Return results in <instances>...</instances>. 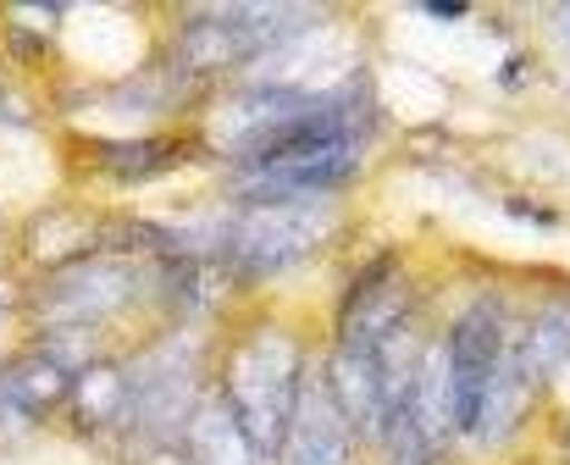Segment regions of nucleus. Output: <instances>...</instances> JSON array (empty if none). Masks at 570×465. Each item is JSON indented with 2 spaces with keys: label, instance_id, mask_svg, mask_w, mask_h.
Returning a JSON list of instances; mask_svg holds the SVG:
<instances>
[{
  "label": "nucleus",
  "instance_id": "f257e3e1",
  "mask_svg": "<svg viewBox=\"0 0 570 465\" xmlns=\"http://www.w3.org/2000/svg\"><path fill=\"white\" fill-rule=\"evenodd\" d=\"M311 372H316V360L305 349V333L294 321L272 316V310L244 316L216 344V355H210V388L227 399V410L249 433L261 465H277V455H283Z\"/></svg>",
  "mask_w": 570,
  "mask_h": 465
},
{
  "label": "nucleus",
  "instance_id": "f03ea898",
  "mask_svg": "<svg viewBox=\"0 0 570 465\" xmlns=\"http://www.w3.org/2000/svg\"><path fill=\"white\" fill-rule=\"evenodd\" d=\"M17 310H28L33 333H45V327H89V333L111 338L117 321H128L134 310H156V260L122 255V249H100V255H89L78 266L28 277Z\"/></svg>",
  "mask_w": 570,
  "mask_h": 465
},
{
  "label": "nucleus",
  "instance_id": "7ed1b4c3",
  "mask_svg": "<svg viewBox=\"0 0 570 465\" xmlns=\"http://www.w3.org/2000/svg\"><path fill=\"white\" fill-rule=\"evenodd\" d=\"M338 206L333 200H305V206H244L227 211L222 233V277L233 288H261L272 277H288L299 266H311L316 255L333 249L338 238Z\"/></svg>",
  "mask_w": 570,
  "mask_h": 465
},
{
  "label": "nucleus",
  "instance_id": "20e7f679",
  "mask_svg": "<svg viewBox=\"0 0 570 465\" xmlns=\"http://www.w3.org/2000/svg\"><path fill=\"white\" fill-rule=\"evenodd\" d=\"M438 344H443L449 388H454V433H460V444H476L493 377L510 360V349L521 344V310L504 294H476L449 316Z\"/></svg>",
  "mask_w": 570,
  "mask_h": 465
},
{
  "label": "nucleus",
  "instance_id": "39448f33",
  "mask_svg": "<svg viewBox=\"0 0 570 465\" xmlns=\"http://www.w3.org/2000/svg\"><path fill=\"white\" fill-rule=\"evenodd\" d=\"M199 150H205L199 133H106V139H83L78 161L100 184L139 189V184H156V178L189 167Z\"/></svg>",
  "mask_w": 570,
  "mask_h": 465
},
{
  "label": "nucleus",
  "instance_id": "423d86ee",
  "mask_svg": "<svg viewBox=\"0 0 570 465\" xmlns=\"http://www.w3.org/2000/svg\"><path fill=\"white\" fill-rule=\"evenodd\" d=\"M67 394H72V372L45 360L33 344H22L0 360V427L33 433L67 410Z\"/></svg>",
  "mask_w": 570,
  "mask_h": 465
},
{
  "label": "nucleus",
  "instance_id": "0eeeda50",
  "mask_svg": "<svg viewBox=\"0 0 570 465\" xmlns=\"http://www.w3.org/2000/svg\"><path fill=\"white\" fill-rule=\"evenodd\" d=\"M111 238V217H95L83 206H50V211H33L22 233H17V260L45 277V271H61V266H78L89 255H100Z\"/></svg>",
  "mask_w": 570,
  "mask_h": 465
},
{
  "label": "nucleus",
  "instance_id": "6e6552de",
  "mask_svg": "<svg viewBox=\"0 0 570 465\" xmlns=\"http://www.w3.org/2000/svg\"><path fill=\"white\" fill-rule=\"evenodd\" d=\"M361 449L366 444L355 438V427L333 405L322 366H316L305 377V394H299V410H294V427H288V444H283L277 465H361Z\"/></svg>",
  "mask_w": 570,
  "mask_h": 465
},
{
  "label": "nucleus",
  "instance_id": "1a4fd4ad",
  "mask_svg": "<svg viewBox=\"0 0 570 465\" xmlns=\"http://www.w3.org/2000/svg\"><path fill=\"white\" fill-rule=\"evenodd\" d=\"M521 366L538 394L570 366V283L521 310Z\"/></svg>",
  "mask_w": 570,
  "mask_h": 465
},
{
  "label": "nucleus",
  "instance_id": "9d476101",
  "mask_svg": "<svg viewBox=\"0 0 570 465\" xmlns=\"http://www.w3.org/2000/svg\"><path fill=\"white\" fill-rule=\"evenodd\" d=\"M178 449H184V461L189 465H261L255 444H249V433L238 427V416L227 410V399H222L216 388L199 394V405H194L189 422H184Z\"/></svg>",
  "mask_w": 570,
  "mask_h": 465
},
{
  "label": "nucleus",
  "instance_id": "9b49d317",
  "mask_svg": "<svg viewBox=\"0 0 570 465\" xmlns=\"http://www.w3.org/2000/svg\"><path fill=\"white\" fill-rule=\"evenodd\" d=\"M122 399H128V366H122V355H111V360H100V366H89V372L72 377V394H67L61 422L78 438H106L122 422Z\"/></svg>",
  "mask_w": 570,
  "mask_h": 465
},
{
  "label": "nucleus",
  "instance_id": "f8f14e48",
  "mask_svg": "<svg viewBox=\"0 0 570 465\" xmlns=\"http://www.w3.org/2000/svg\"><path fill=\"white\" fill-rule=\"evenodd\" d=\"M33 122V111L22 106V95L6 83V72H0V128H28Z\"/></svg>",
  "mask_w": 570,
  "mask_h": 465
},
{
  "label": "nucleus",
  "instance_id": "ddd939ff",
  "mask_svg": "<svg viewBox=\"0 0 570 465\" xmlns=\"http://www.w3.org/2000/svg\"><path fill=\"white\" fill-rule=\"evenodd\" d=\"M17 305H22V283L0 277V316H6V310H17Z\"/></svg>",
  "mask_w": 570,
  "mask_h": 465
},
{
  "label": "nucleus",
  "instance_id": "4468645a",
  "mask_svg": "<svg viewBox=\"0 0 570 465\" xmlns=\"http://www.w3.org/2000/svg\"><path fill=\"white\" fill-rule=\"evenodd\" d=\"M0 238H6V217H0Z\"/></svg>",
  "mask_w": 570,
  "mask_h": 465
}]
</instances>
